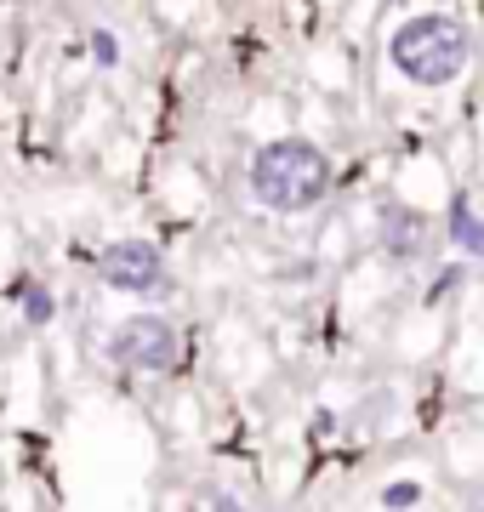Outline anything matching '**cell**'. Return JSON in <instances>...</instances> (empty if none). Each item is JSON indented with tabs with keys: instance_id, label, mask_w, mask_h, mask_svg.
<instances>
[{
	"instance_id": "6da1fadb",
	"label": "cell",
	"mask_w": 484,
	"mask_h": 512,
	"mask_svg": "<svg viewBox=\"0 0 484 512\" xmlns=\"http://www.w3.org/2000/svg\"><path fill=\"white\" fill-rule=\"evenodd\" d=\"M245 183L268 211H314L331 194V160H325V148L302 143V137H274L251 154Z\"/></svg>"
},
{
	"instance_id": "8992f818",
	"label": "cell",
	"mask_w": 484,
	"mask_h": 512,
	"mask_svg": "<svg viewBox=\"0 0 484 512\" xmlns=\"http://www.w3.org/2000/svg\"><path fill=\"white\" fill-rule=\"evenodd\" d=\"M450 239H456L467 256L484 251V228H479V211H473V194H456V200H450Z\"/></svg>"
},
{
	"instance_id": "277c9868",
	"label": "cell",
	"mask_w": 484,
	"mask_h": 512,
	"mask_svg": "<svg viewBox=\"0 0 484 512\" xmlns=\"http://www.w3.org/2000/svg\"><path fill=\"white\" fill-rule=\"evenodd\" d=\"M97 274L109 279L114 291H154L160 274H166V262H160V251L149 239H114L109 251L97 256Z\"/></svg>"
},
{
	"instance_id": "52a82bcc",
	"label": "cell",
	"mask_w": 484,
	"mask_h": 512,
	"mask_svg": "<svg viewBox=\"0 0 484 512\" xmlns=\"http://www.w3.org/2000/svg\"><path fill=\"white\" fill-rule=\"evenodd\" d=\"M18 308H23V319H29V330H40V325H52L57 302H52V291H46L40 279H29V285L18 291Z\"/></svg>"
},
{
	"instance_id": "7a4b0ae2",
	"label": "cell",
	"mask_w": 484,
	"mask_h": 512,
	"mask_svg": "<svg viewBox=\"0 0 484 512\" xmlns=\"http://www.w3.org/2000/svg\"><path fill=\"white\" fill-rule=\"evenodd\" d=\"M467 57H473V35L462 29V18H445V12L399 23L388 40V63L410 86H450L467 69Z\"/></svg>"
},
{
	"instance_id": "3957f363",
	"label": "cell",
	"mask_w": 484,
	"mask_h": 512,
	"mask_svg": "<svg viewBox=\"0 0 484 512\" xmlns=\"http://www.w3.org/2000/svg\"><path fill=\"white\" fill-rule=\"evenodd\" d=\"M109 359L126 370H143V376H160L183 359V342H177V325L160 319V313H131L109 330Z\"/></svg>"
},
{
	"instance_id": "30bf717a",
	"label": "cell",
	"mask_w": 484,
	"mask_h": 512,
	"mask_svg": "<svg viewBox=\"0 0 484 512\" xmlns=\"http://www.w3.org/2000/svg\"><path fill=\"white\" fill-rule=\"evenodd\" d=\"M211 507H217V512H245L240 501H228V495H211Z\"/></svg>"
},
{
	"instance_id": "5b68a950",
	"label": "cell",
	"mask_w": 484,
	"mask_h": 512,
	"mask_svg": "<svg viewBox=\"0 0 484 512\" xmlns=\"http://www.w3.org/2000/svg\"><path fill=\"white\" fill-rule=\"evenodd\" d=\"M382 239H388V251L399 262H416V251H422V222L410 217V211H382Z\"/></svg>"
},
{
	"instance_id": "9c48e42d",
	"label": "cell",
	"mask_w": 484,
	"mask_h": 512,
	"mask_svg": "<svg viewBox=\"0 0 484 512\" xmlns=\"http://www.w3.org/2000/svg\"><path fill=\"white\" fill-rule=\"evenodd\" d=\"M92 57H97V69H114V63H120V46H114L109 29H97L92 35Z\"/></svg>"
},
{
	"instance_id": "ba28073f",
	"label": "cell",
	"mask_w": 484,
	"mask_h": 512,
	"mask_svg": "<svg viewBox=\"0 0 484 512\" xmlns=\"http://www.w3.org/2000/svg\"><path fill=\"white\" fill-rule=\"evenodd\" d=\"M416 501H422V484H388V490H382V507L388 512H405V507H416Z\"/></svg>"
}]
</instances>
